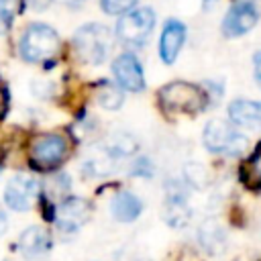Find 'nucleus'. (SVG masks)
Segmentation results:
<instances>
[{"label":"nucleus","instance_id":"nucleus-19","mask_svg":"<svg viewBox=\"0 0 261 261\" xmlns=\"http://www.w3.org/2000/svg\"><path fill=\"white\" fill-rule=\"evenodd\" d=\"M139 0H100V8L106 12V14H124V12H128V10H133L135 8V4H137Z\"/></svg>","mask_w":261,"mask_h":261},{"label":"nucleus","instance_id":"nucleus-20","mask_svg":"<svg viewBox=\"0 0 261 261\" xmlns=\"http://www.w3.org/2000/svg\"><path fill=\"white\" fill-rule=\"evenodd\" d=\"M6 108H8V92H6V88L0 86V116H4Z\"/></svg>","mask_w":261,"mask_h":261},{"label":"nucleus","instance_id":"nucleus-15","mask_svg":"<svg viewBox=\"0 0 261 261\" xmlns=\"http://www.w3.org/2000/svg\"><path fill=\"white\" fill-rule=\"evenodd\" d=\"M96 100H98V102H100L104 108L112 110V108H118V106L122 104V92H120V90H118L114 84L102 82V84L98 86Z\"/></svg>","mask_w":261,"mask_h":261},{"label":"nucleus","instance_id":"nucleus-10","mask_svg":"<svg viewBox=\"0 0 261 261\" xmlns=\"http://www.w3.org/2000/svg\"><path fill=\"white\" fill-rule=\"evenodd\" d=\"M112 73L120 88L128 92H141L145 88V75L139 59L133 53H122L112 63Z\"/></svg>","mask_w":261,"mask_h":261},{"label":"nucleus","instance_id":"nucleus-3","mask_svg":"<svg viewBox=\"0 0 261 261\" xmlns=\"http://www.w3.org/2000/svg\"><path fill=\"white\" fill-rule=\"evenodd\" d=\"M161 108L167 112H186L198 114L206 108L208 96L204 90L190 82H171L159 90Z\"/></svg>","mask_w":261,"mask_h":261},{"label":"nucleus","instance_id":"nucleus-17","mask_svg":"<svg viewBox=\"0 0 261 261\" xmlns=\"http://www.w3.org/2000/svg\"><path fill=\"white\" fill-rule=\"evenodd\" d=\"M243 181H247L251 186H261V147L247 161V165L243 169Z\"/></svg>","mask_w":261,"mask_h":261},{"label":"nucleus","instance_id":"nucleus-6","mask_svg":"<svg viewBox=\"0 0 261 261\" xmlns=\"http://www.w3.org/2000/svg\"><path fill=\"white\" fill-rule=\"evenodd\" d=\"M67 155V141L57 133H45L33 139L31 143V161L37 167L49 169L59 165Z\"/></svg>","mask_w":261,"mask_h":261},{"label":"nucleus","instance_id":"nucleus-12","mask_svg":"<svg viewBox=\"0 0 261 261\" xmlns=\"http://www.w3.org/2000/svg\"><path fill=\"white\" fill-rule=\"evenodd\" d=\"M228 118L253 130H261V102L255 100H234L228 106Z\"/></svg>","mask_w":261,"mask_h":261},{"label":"nucleus","instance_id":"nucleus-5","mask_svg":"<svg viewBox=\"0 0 261 261\" xmlns=\"http://www.w3.org/2000/svg\"><path fill=\"white\" fill-rule=\"evenodd\" d=\"M204 145L212 153L224 155H239L247 147V137L234 130L226 120L214 118L204 128Z\"/></svg>","mask_w":261,"mask_h":261},{"label":"nucleus","instance_id":"nucleus-13","mask_svg":"<svg viewBox=\"0 0 261 261\" xmlns=\"http://www.w3.org/2000/svg\"><path fill=\"white\" fill-rule=\"evenodd\" d=\"M49 247H51V237H49V232H47L45 228H41V226H31V228H27V230L20 234V239H18V249H20V253H22L24 257H29V259H37V257L45 255V253L49 251Z\"/></svg>","mask_w":261,"mask_h":261},{"label":"nucleus","instance_id":"nucleus-2","mask_svg":"<svg viewBox=\"0 0 261 261\" xmlns=\"http://www.w3.org/2000/svg\"><path fill=\"white\" fill-rule=\"evenodd\" d=\"M57 49H59V35L55 33V29L43 22L29 24L18 43L20 57L29 63L47 61L57 53Z\"/></svg>","mask_w":261,"mask_h":261},{"label":"nucleus","instance_id":"nucleus-14","mask_svg":"<svg viewBox=\"0 0 261 261\" xmlns=\"http://www.w3.org/2000/svg\"><path fill=\"white\" fill-rule=\"evenodd\" d=\"M141 200L130 194V192H120L118 196H114L112 204H110V210H112V216L120 222H130L135 220L139 214H141Z\"/></svg>","mask_w":261,"mask_h":261},{"label":"nucleus","instance_id":"nucleus-1","mask_svg":"<svg viewBox=\"0 0 261 261\" xmlns=\"http://www.w3.org/2000/svg\"><path fill=\"white\" fill-rule=\"evenodd\" d=\"M112 31L104 24H98V22H90V24H84L75 31L73 35V47H75V53L80 55L82 61L90 63V65H98L102 63L110 49H112Z\"/></svg>","mask_w":261,"mask_h":261},{"label":"nucleus","instance_id":"nucleus-18","mask_svg":"<svg viewBox=\"0 0 261 261\" xmlns=\"http://www.w3.org/2000/svg\"><path fill=\"white\" fill-rule=\"evenodd\" d=\"M16 10H18V0H0V35L8 33Z\"/></svg>","mask_w":261,"mask_h":261},{"label":"nucleus","instance_id":"nucleus-8","mask_svg":"<svg viewBox=\"0 0 261 261\" xmlns=\"http://www.w3.org/2000/svg\"><path fill=\"white\" fill-rule=\"evenodd\" d=\"M259 20V10L251 0H241L228 8L222 18V35L224 37H241L249 33Z\"/></svg>","mask_w":261,"mask_h":261},{"label":"nucleus","instance_id":"nucleus-11","mask_svg":"<svg viewBox=\"0 0 261 261\" xmlns=\"http://www.w3.org/2000/svg\"><path fill=\"white\" fill-rule=\"evenodd\" d=\"M184 41H186V24L177 18H169L165 24H163V31H161V37H159V57L163 63L171 65L181 47H184Z\"/></svg>","mask_w":261,"mask_h":261},{"label":"nucleus","instance_id":"nucleus-24","mask_svg":"<svg viewBox=\"0 0 261 261\" xmlns=\"http://www.w3.org/2000/svg\"><path fill=\"white\" fill-rule=\"evenodd\" d=\"M59 2H61V4H67V6H73V8H75V6L84 4L86 0H59Z\"/></svg>","mask_w":261,"mask_h":261},{"label":"nucleus","instance_id":"nucleus-25","mask_svg":"<svg viewBox=\"0 0 261 261\" xmlns=\"http://www.w3.org/2000/svg\"><path fill=\"white\" fill-rule=\"evenodd\" d=\"M0 159H2V151H0Z\"/></svg>","mask_w":261,"mask_h":261},{"label":"nucleus","instance_id":"nucleus-16","mask_svg":"<svg viewBox=\"0 0 261 261\" xmlns=\"http://www.w3.org/2000/svg\"><path fill=\"white\" fill-rule=\"evenodd\" d=\"M43 190H45V196H47V198H51V200H59V198H63L65 192L69 190V177H67L65 173L53 175V177H49V179L45 181Z\"/></svg>","mask_w":261,"mask_h":261},{"label":"nucleus","instance_id":"nucleus-21","mask_svg":"<svg viewBox=\"0 0 261 261\" xmlns=\"http://www.w3.org/2000/svg\"><path fill=\"white\" fill-rule=\"evenodd\" d=\"M27 2L31 4L33 10H45L51 4V0H27Z\"/></svg>","mask_w":261,"mask_h":261},{"label":"nucleus","instance_id":"nucleus-23","mask_svg":"<svg viewBox=\"0 0 261 261\" xmlns=\"http://www.w3.org/2000/svg\"><path fill=\"white\" fill-rule=\"evenodd\" d=\"M6 228H8V216L0 210V234H4V232H6Z\"/></svg>","mask_w":261,"mask_h":261},{"label":"nucleus","instance_id":"nucleus-9","mask_svg":"<svg viewBox=\"0 0 261 261\" xmlns=\"http://www.w3.org/2000/svg\"><path fill=\"white\" fill-rule=\"evenodd\" d=\"M92 214V206L88 200L84 198H65L59 202V206L55 208V222L61 230H77L84 222H88Z\"/></svg>","mask_w":261,"mask_h":261},{"label":"nucleus","instance_id":"nucleus-22","mask_svg":"<svg viewBox=\"0 0 261 261\" xmlns=\"http://www.w3.org/2000/svg\"><path fill=\"white\" fill-rule=\"evenodd\" d=\"M255 80H257V84L261 88V51L255 55Z\"/></svg>","mask_w":261,"mask_h":261},{"label":"nucleus","instance_id":"nucleus-7","mask_svg":"<svg viewBox=\"0 0 261 261\" xmlns=\"http://www.w3.org/2000/svg\"><path fill=\"white\" fill-rule=\"evenodd\" d=\"M39 181L31 175L24 173H16L8 179L6 188H4V202L10 210L16 212H24L33 206L37 194H39Z\"/></svg>","mask_w":261,"mask_h":261},{"label":"nucleus","instance_id":"nucleus-4","mask_svg":"<svg viewBox=\"0 0 261 261\" xmlns=\"http://www.w3.org/2000/svg\"><path fill=\"white\" fill-rule=\"evenodd\" d=\"M155 27V12L149 6L133 8L124 14H120L116 22V37L130 47H141L149 39Z\"/></svg>","mask_w":261,"mask_h":261}]
</instances>
